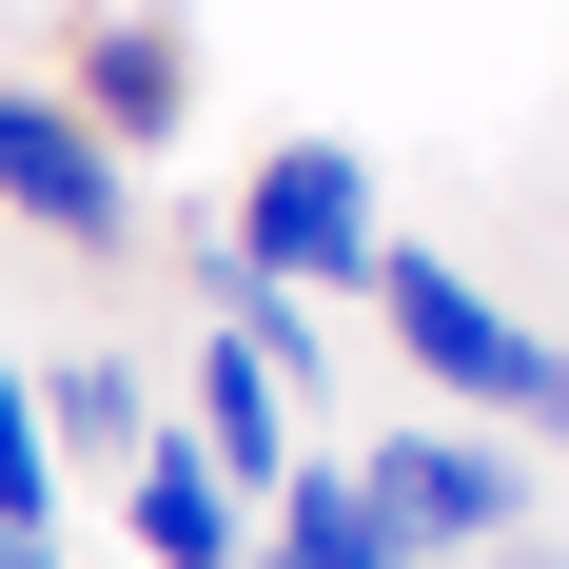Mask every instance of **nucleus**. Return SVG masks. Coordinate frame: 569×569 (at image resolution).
<instances>
[{"mask_svg": "<svg viewBox=\"0 0 569 569\" xmlns=\"http://www.w3.org/2000/svg\"><path fill=\"white\" fill-rule=\"evenodd\" d=\"M373 315H393V353L432 373V393L471 412V432H569V353L530 335V315H491V295L452 276V256H412V236H373Z\"/></svg>", "mask_w": 569, "mask_h": 569, "instance_id": "1", "label": "nucleus"}, {"mask_svg": "<svg viewBox=\"0 0 569 569\" xmlns=\"http://www.w3.org/2000/svg\"><path fill=\"white\" fill-rule=\"evenodd\" d=\"M373 158H353V138H276V158L236 177V256H256V276L276 295H353L373 276Z\"/></svg>", "mask_w": 569, "mask_h": 569, "instance_id": "2", "label": "nucleus"}, {"mask_svg": "<svg viewBox=\"0 0 569 569\" xmlns=\"http://www.w3.org/2000/svg\"><path fill=\"white\" fill-rule=\"evenodd\" d=\"M59 99H79V138L138 177L177 118H197V20H177V0H79V40H59Z\"/></svg>", "mask_w": 569, "mask_h": 569, "instance_id": "3", "label": "nucleus"}, {"mask_svg": "<svg viewBox=\"0 0 569 569\" xmlns=\"http://www.w3.org/2000/svg\"><path fill=\"white\" fill-rule=\"evenodd\" d=\"M0 217L59 236V256H138V177L79 138V99H59V79H0Z\"/></svg>", "mask_w": 569, "mask_h": 569, "instance_id": "4", "label": "nucleus"}, {"mask_svg": "<svg viewBox=\"0 0 569 569\" xmlns=\"http://www.w3.org/2000/svg\"><path fill=\"white\" fill-rule=\"evenodd\" d=\"M353 491H373V530H393V550H432V569H452V550H511V511H530V471L491 452L471 412H452V432H393V452H353Z\"/></svg>", "mask_w": 569, "mask_h": 569, "instance_id": "5", "label": "nucleus"}, {"mask_svg": "<svg viewBox=\"0 0 569 569\" xmlns=\"http://www.w3.org/2000/svg\"><path fill=\"white\" fill-rule=\"evenodd\" d=\"M177 452L217 471L236 511H276V491H295V393H276L236 335H197V373H177Z\"/></svg>", "mask_w": 569, "mask_h": 569, "instance_id": "6", "label": "nucleus"}, {"mask_svg": "<svg viewBox=\"0 0 569 569\" xmlns=\"http://www.w3.org/2000/svg\"><path fill=\"white\" fill-rule=\"evenodd\" d=\"M118 530H138V569H256V511H236L197 452H138V471H118Z\"/></svg>", "mask_w": 569, "mask_h": 569, "instance_id": "7", "label": "nucleus"}, {"mask_svg": "<svg viewBox=\"0 0 569 569\" xmlns=\"http://www.w3.org/2000/svg\"><path fill=\"white\" fill-rule=\"evenodd\" d=\"M256 569H432L373 530V491H353V452H295V491L256 511Z\"/></svg>", "mask_w": 569, "mask_h": 569, "instance_id": "8", "label": "nucleus"}, {"mask_svg": "<svg viewBox=\"0 0 569 569\" xmlns=\"http://www.w3.org/2000/svg\"><path fill=\"white\" fill-rule=\"evenodd\" d=\"M40 452H118V471L158 452V393H138V353H59V373H40Z\"/></svg>", "mask_w": 569, "mask_h": 569, "instance_id": "9", "label": "nucleus"}, {"mask_svg": "<svg viewBox=\"0 0 569 569\" xmlns=\"http://www.w3.org/2000/svg\"><path fill=\"white\" fill-rule=\"evenodd\" d=\"M0 530H59V452H40V373L0 353Z\"/></svg>", "mask_w": 569, "mask_h": 569, "instance_id": "10", "label": "nucleus"}, {"mask_svg": "<svg viewBox=\"0 0 569 569\" xmlns=\"http://www.w3.org/2000/svg\"><path fill=\"white\" fill-rule=\"evenodd\" d=\"M177 295H197V315H256V295H276V276L236 256V217H177Z\"/></svg>", "mask_w": 569, "mask_h": 569, "instance_id": "11", "label": "nucleus"}, {"mask_svg": "<svg viewBox=\"0 0 569 569\" xmlns=\"http://www.w3.org/2000/svg\"><path fill=\"white\" fill-rule=\"evenodd\" d=\"M0 569H59V530H0Z\"/></svg>", "mask_w": 569, "mask_h": 569, "instance_id": "12", "label": "nucleus"}]
</instances>
